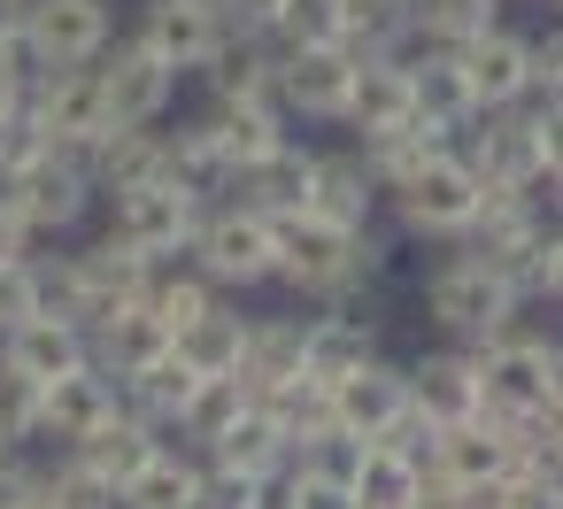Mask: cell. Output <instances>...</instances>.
Instances as JSON below:
<instances>
[{
    "label": "cell",
    "instance_id": "1",
    "mask_svg": "<svg viewBox=\"0 0 563 509\" xmlns=\"http://www.w3.org/2000/svg\"><path fill=\"white\" fill-rule=\"evenodd\" d=\"M371 270H378L371 224L363 232H340V224H317V217H286L278 224V270L271 278H286L301 294H324V301H347L355 286H371Z\"/></svg>",
    "mask_w": 563,
    "mask_h": 509
},
{
    "label": "cell",
    "instance_id": "2",
    "mask_svg": "<svg viewBox=\"0 0 563 509\" xmlns=\"http://www.w3.org/2000/svg\"><path fill=\"white\" fill-rule=\"evenodd\" d=\"M471 370H478V409H486V417L555 409V386H563L555 340H532V332H494V340H478V347H471Z\"/></svg>",
    "mask_w": 563,
    "mask_h": 509
},
{
    "label": "cell",
    "instance_id": "3",
    "mask_svg": "<svg viewBox=\"0 0 563 509\" xmlns=\"http://www.w3.org/2000/svg\"><path fill=\"white\" fill-rule=\"evenodd\" d=\"M324 394H332V432H347V440H386V447H409V455H417V440H432V424L409 409V378L378 355L355 363L347 378H332Z\"/></svg>",
    "mask_w": 563,
    "mask_h": 509
},
{
    "label": "cell",
    "instance_id": "4",
    "mask_svg": "<svg viewBox=\"0 0 563 509\" xmlns=\"http://www.w3.org/2000/svg\"><path fill=\"white\" fill-rule=\"evenodd\" d=\"M186 255L201 263L209 286H255V278L278 270V224H271L263 209H247V201H232V209H201Z\"/></svg>",
    "mask_w": 563,
    "mask_h": 509
},
{
    "label": "cell",
    "instance_id": "5",
    "mask_svg": "<svg viewBox=\"0 0 563 509\" xmlns=\"http://www.w3.org/2000/svg\"><path fill=\"white\" fill-rule=\"evenodd\" d=\"M478 193H486V178L471 170V155L440 147L432 163H417V170L394 186V209H401V224L424 232V240H463L471 217H478Z\"/></svg>",
    "mask_w": 563,
    "mask_h": 509
},
{
    "label": "cell",
    "instance_id": "6",
    "mask_svg": "<svg viewBox=\"0 0 563 509\" xmlns=\"http://www.w3.org/2000/svg\"><path fill=\"white\" fill-rule=\"evenodd\" d=\"M424 309H432V324H448L455 340H494V332H509L517 294H509V278H501L486 255H455V263L432 270Z\"/></svg>",
    "mask_w": 563,
    "mask_h": 509
},
{
    "label": "cell",
    "instance_id": "7",
    "mask_svg": "<svg viewBox=\"0 0 563 509\" xmlns=\"http://www.w3.org/2000/svg\"><path fill=\"white\" fill-rule=\"evenodd\" d=\"M24 117L40 124L47 147L86 155V147L109 132V109H101V78H93V63H78V70H32V78H24Z\"/></svg>",
    "mask_w": 563,
    "mask_h": 509
},
{
    "label": "cell",
    "instance_id": "8",
    "mask_svg": "<svg viewBox=\"0 0 563 509\" xmlns=\"http://www.w3.org/2000/svg\"><path fill=\"white\" fill-rule=\"evenodd\" d=\"M0 186H9V201L24 209L32 232H70V224L93 209V170H86V155H70V147H40L16 178H0Z\"/></svg>",
    "mask_w": 563,
    "mask_h": 509
},
{
    "label": "cell",
    "instance_id": "9",
    "mask_svg": "<svg viewBox=\"0 0 563 509\" xmlns=\"http://www.w3.org/2000/svg\"><path fill=\"white\" fill-rule=\"evenodd\" d=\"M194 224H201V193H186L178 178H147V186H124L117 193V240L140 247L147 263L186 255Z\"/></svg>",
    "mask_w": 563,
    "mask_h": 509
},
{
    "label": "cell",
    "instance_id": "10",
    "mask_svg": "<svg viewBox=\"0 0 563 509\" xmlns=\"http://www.w3.org/2000/svg\"><path fill=\"white\" fill-rule=\"evenodd\" d=\"M16 40H24L32 70H78V63H101L109 9H101V0H32Z\"/></svg>",
    "mask_w": 563,
    "mask_h": 509
},
{
    "label": "cell",
    "instance_id": "11",
    "mask_svg": "<svg viewBox=\"0 0 563 509\" xmlns=\"http://www.w3.org/2000/svg\"><path fill=\"white\" fill-rule=\"evenodd\" d=\"M417 463H432L440 478H455L471 501L478 494H494L501 478H509V432H501V417H455V424H432V440H424V455Z\"/></svg>",
    "mask_w": 563,
    "mask_h": 509
},
{
    "label": "cell",
    "instance_id": "12",
    "mask_svg": "<svg viewBox=\"0 0 563 509\" xmlns=\"http://www.w3.org/2000/svg\"><path fill=\"white\" fill-rule=\"evenodd\" d=\"M101 55H109V47H101ZM93 78H101L109 132H124V124H163V109H170V93H178V70H170L163 55H147L140 40H132V47H117Z\"/></svg>",
    "mask_w": 563,
    "mask_h": 509
},
{
    "label": "cell",
    "instance_id": "13",
    "mask_svg": "<svg viewBox=\"0 0 563 509\" xmlns=\"http://www.w3.org/2000/svg\"><path fill=\"white\" fill-rule=\"evenodd\" d=\"M355 63H363V55H347L340 40H324V47H286V55H271V93H278V109H301V117H340Z\"/></svg>",
    "mask_w": 563,
    "mask_h": 509
},
{
    "label": "cell",
    "instance_id": "14",
    "mask_svg": "<svg viewBox=\"0 0 563 509\" xmlns=\"http://www.w3.org/2000/svg\"><path fill=\"white\" fill-rule=\"evenodd\" d=\"M224 40H232V24H224L217 0H155L147 24H140V47L163 55L170 70H201Z\"/></svg>",
    "mask_w": 563,
    "mask_h": 509
},
{
    "label": "cell",
    "instance_id": "15",
    "mask_svg": "<svg viewBox=\"0 0 563 509\" xmlns=\"http://www.w3.org/2000/svg\"><path fill=\"white\" fill-rule=\"evenodd\" d=\"M70 270H78V294H86V332H93L101 317L132 309V301L147 294V278H155V263H147L140 247H124L117 232H109V240H93L86 255H70Z\"/></svg>",
    "mask_w": 563,
    "mask_h": 509
},
{
    "label": "cell",
    "instance_id": "16",
    "mask_svg": "<svg viewBox=\"0 0 563 509\" xmlns=\"http://www.w3.org/2000/svg\"><path fill=\"white\" fill-rule=\"evenodd\" d=\"M93 347H86V332L70 324V317H47V309H32L24 324H9L0 332V363L9 370H24L32 386H47V378H63V370H78Z\"/></svg>",
    "mask_w": 563,
    "mask_h": 509
},
{
    "label": "cell",
    "instance_id": "17",
    "mask_svg": "<svg viewBox=\"0 0 563 509\" xmlns=\"http://www.w3.org/2000/svg\"><path fill=\"white\" fill-rule=\"evenodd\" d=\"M309 170H317V155H309V147H294V140H278L271 155H255L247 170H232V186H240V201H247V209H263L271 224H286V217H301V209H309Z\"/></svg>",
    "mask_w": 563,
    "mask_h": 509
},
{
    "label": "cell",
    "instance_id": "18",
    "mask_svg": "<svg viewBox=\"0 0 563 509\" xmlns=\"http://www.w3.org/2000/svg\"><path fill=\"white\" fill-rule=\"evenodd\" d=\"M109 409H117V378H109L93 355H86L78 370H63V378L40 386V432H55V440H86Z\"/></svg>",
    "mask_w": 563,
    "mask_h": 509
},
{
    "label": "cell",
    "instance_id": "19",
    "mask_svg": "<svg viewBox=\"0 0 563 509\" xmlns=\"http://www.w3.org/2000/svg\"><path fill=\"white\" fill-rule=\"evenodd\" d=\"M455 63H463V86H471L478 117H486V109H509V101L525 93V40L501 32V24H486L478 40H463Z\"/></svg>",
    "mask_w": 563,
    "mask_h": 509
},
{
    "label": "cell",
    "instance_id": "20",
    "mask_svg": "<svg viewBox=\"0 0 563 509\" xmlns=\"http://www.w3.org/2000/svg\"><path fill=\"white\" fill-rule=\"evenodd\" d=\"M401 70H409V117H417V124H432V132H463V124L478 117V101H471V86H463L455 47H432V55L401 63Z\"/></svg>",
    "mask_w": 563,
    "mask_h": 509
},
{
    "label": "cell",
    "instance_id": "21",
    "mask_svg": "<svg viewBox=\"0 0 563 509\" xmlns=\"http://www.w3.org/2000/svg\"><path fill=\"white\" fill-rule=\"evenodd\" d=\"M371 209H378V178L363 170V155H317V170H309V209H301V217L340 224V232H363Z\"/></svg>",
    "mask_w": 563,
    "mask_h": 509
},
{
    "label": "cell",
    "instance_id": "22",
    "mask_svg": "<svg viewBox=\"0 0 563 509\" xmlns=\"http://www.w3.org/2000/svg\"><path fill=\"white\" fill-rule=\"evenodd\" d=\"M163 155H170V132H155V124L101 132V140L86 147L93 193H124V186H147V178H163Z\"/></svg>",
    "mask_w": 563,
    "mask_h": 509
},
{
    "label": "cell",
    "instance_id": "23",
    "mask_svg": "<svg viewBox=\"0 0 563 509\" xmlns=\"http://www.w3.org/2000/svg\"><path fill=\"white\" fill-rule=\"evenodd\" d=\"M155 447H163V440H155V424H147L140 409H109L86 440H70V455H78L86 471H101L117 494H124V478H140V463H147Z\"/></svg>",
    "mask_w": 563,
    "mask_h": 509
},
{
    "label": "cell",
    "instance_id": "24",
    "mask_svg": "<svg viewBox=\"0 0 563 509\" xmlns=\"http://www.w3.org/2000/svg\"><path fill=\"white\" fill-rule=\"evenodd\" d=\"M340 117L371 140V132H394V124H409V70L394 63V55H363L355 63V78H347V101H340Z\"/></svg>",
    "mask_w": 563,
    "mask_h": 509
},
{
    "label": "cell",
    "instance_id": "25",
    "mask_svg": "<svg viewBox=\"0 0 563 509\" xmlns=\"http://www.w3.org/2000/svg\"><path fill=\"white\" fill-rule=\"evenodd\" d=\"M401 378H409V409H417L424 424L478 417V370H471V355L440 347V355H424V363H417V370H401Z\"/></svg>",
    "mask_w": 563,
    "mask_h": 509
},
{
    "label": "cell",
    "instance_id": "26",
    "mask_svg": "<svg viewBox=\"0 0 563 509\" xmlns=\"http://www.w3.org/2000/svg\"><path fill=\"white\" fill-rule=\"evenodd\" d=\"M371 355H378L371 347V317H355V309H332V317H309L301 324V378H317V386L347 378Z\"/></svg>",
    "mask_w": 563,
    "mask_h": 509
},
{
    "label": "cell",
    "instance_id": "27",
    "mask_svg": "<svg viewBox=\"0 0 563 509\" xmlns=\"http://www.w3.org/2000/svg\"><path fill=\"white\" fill-rule=\"evenodd\" d=\"M209 463H232V471H255V478H278L294 463V440L278 432V417L263 401H247L217 440H209Z\"/></svg>",
    "mask_w": 563,
    "mask_h": 509
},
{
    "label": "cell",
    "instance_id": "28",
    "mask_svg": "<svg viewBox=\"0 0 563 509\" xmlns=\"http://www.w3.org/2000/svg\"><path fill=\"white\" fill-rule=\"evenodd\" d=\"M201 132L217 140V155H224L232 170H247L255 155H271V147L286 140V124H278V101H217V109L201 117Z\"/></svg>",
    "mask_w": 563,
    "mask_h": 509
},
{
    "label": "cell",
    "instance_id": "29",
    "mask_svg": "<svg viewBox=\"0 0 563 509\" xmlns=\"http://www.w3.org/2000/svg\"><path fill=\"white\" fill-rule=\"evenodd\" d=\"M486 263L509 278L517 301H555V294H563V240L548 232V217H540L532 232H517V240H509L501 255H486Z\"/></svg>",
    "mask_w": 563,
    "mask_h": 509
},
{
    "label": "cell",
    "instance_id": "30",
    "mask_svg": "<svg viewBox=\"0 0 563 509\" xmlns=\"http://www.w3.org/2000/svg\"><path fill=\"white\" fill-rule=\"evenodd\" d=\"M417 478H424V463H417L409 447L363 440V455H355V471H347V494H355V509H409V501H417Z\"/></svg>",
    "mask_w": 563,
    "mask_h": 509
},
{
    "label": "cell",
    "instance_id": "31",
    "mask_svg": "<svg viewBox=\"0 0 563 509\" xmlns=\"http://www.w3.org/2000/svg\"><path fill=\"white\" fill-rule=\"evenodd\" d=\"M232 370L247 378V394H263V386L294 378V370H301V324H294V317L247 324V340H240V363H232Z\"/></svg>",
    "mask_w": 563,
    "mask_h": 509
},
{
    "label": "cell",
    "instance_id": "32",
    "mask_svg": "<svg viewBox=\"0 0 563 509\" xmlns=\"http://www.w3.org/2000/svg\"><path fill=\"white\" fill-rule=\"evenodd\" d=\"M194 486H201V463H186L178 447H155L140 478H124L117 509H194Z\"/></svg>",
    "mask_w": 563,
    "mask_h": 509
},
{
    "label": "cell",
    "instance_id": "33",
    "mask_svg": "<svg viewBox=\"0 0 563 509\" xmlns=\"http://www.w3.org/2000/svg\"><path fill=\"white\" fill-rule=\"evenodd\" d=\"M247 401H255V394H247V378H240V370H209V378H194V394H186V409H178V432L209 447V440H217Z\"/></svg>",
    "mask_w": 563,
    "mask_h": 509
},
{
    "label": "cell",
    "instance_id": "34",
    "mask_svg": "<svg viewBox=\"0 0 563 509\" xmlns=\"http://www.w3.org/2000/svg\"><path fill=\"white\" fill-rule=\"evenodd\" d=\"M201 70H209L217 101H278V93H271V55H263V40H240V32H232Z\"/></svg>",
    "mask_w": 563,
    "mask_h": 509
},
{
    "label": "cell",
    "instance_id": "35",
    "mask_svg": "<svg viewBox=\"0 0 563 509\" xmlns=\"http://www.w3.org/2000/svg\"><path fill=\"white\" fill-rule=\"evenodd\" d=\"M240 340H247V324H240L232 309H217V301H209V309H201L170 347H178V363H186V370H201V378H209V370H232V363H240Z\"/></svg>",
    "mask_w": 563,
    "mask_h": 509
},
{
    "label": "cell",
    "instance_id": "36",
    "mask_svg": "<svg viewBox=\"0 0 563 509\" xmlns=\"http://www.w3.org/2000/svg\"><path fill=\"white\" fill-rule=\"evenodd\" d=\"M409 32V0H340V47L347 55H394Z\"/></svg>",
    "mask_w": 563,
    "mask_h": 509
},
{
    "label": "cell",
    "instance_id": "37",
    "mask_svg": "<svg viewBox=\"0 0 563 509\" xmlns=\"http://www.w3.org/2000/svg\"><path fill=\"white\" fill-rule=\"evenodd\" d=\"M501 16V0H409V32H424L432 47H463Z\"/></svg>",
    "mask_w": 563,
    "mask_h": 509
},
{
    "label": "cell",
    "instance_id": "38",
    "mask_svg": "<svg viewBox=\"0 0 563 509\" xmlns=\"http://www.w3.org/2000/svg\"><path fill=\"white\" fill-rule=\"evenodd\" d=\"M194 509H278V478H255V471L209 463L201 486H194Z\"/></svg>",
    "mask_w": 563,
    "mask_h": 509
},
{
    "label": "cell",
    "instance_id": "39",
    "mask_svg": "<svg viewBox=\"0 0 563 509\" xmlns=\"http://www.w3.org/2000/svg\"><path fill=\"white\" fill-rule=\"evenodd\" d=\"M209 301H217V294H209V278H186V270H178V278H147V294H140V309H147L170 340H178Z\"/></svg>",
    "mask_w": 563,
    "mask_h": 509
},
{
    "label": "cell",
    "instance_id": "40",
    "mask_svg": "<svg viewBox=\"0 0 563 509\" xmlns=\"http://www.w3.org/2000/svg\"><path fill=\"white\" fill-rule=\"evenodd\" d=\"M40 501H47V509H117V486L70 455V463L40 471Z\"/></svg>",
    "mask_w": 563,
    "mask_h": 509
},
{
    "label": "cell",
    "instance_id": "41",
    "mask_svg": "<svg viewBox=\"0 0 563 509\" xmlns=\"http://www.w3.org/2000/svg\"><path fill=\"white\" fill-rule=\"evenodd\" d=\"M271 40L278 47H324V40H340V0H278Z\"/></svg>",
    "mask_w": 563,
    "mask_h": 509
},
{
    "label": "cell",
    "instance_id": "42",
    "mask_svg": "<svg viewBox=\"0 0 563 509\" xmlns=\"http://www.w3.org/2000/svg\"><path fill=\"white\" fill-rule=\"evenodd\" d=\"M24 440H40V386L0 363V447H24Z\"/></svg>",
    "mask_w": 563,
    "mask_h": 509
},
{
    "label": "cell",
    "instance_id": "43",
    "mask_svg": "<svg viewBox=\"0 0 563 509\" xmlns=\"http://www.w3.org/2000/svg\"><path fill=\"white\" fill-rule=\"evenodd\" d=\"M494 501H501V509H563V494H555V471H548V463H509V478L494 486Z\"/></svg>",
    "mask_w": 563,
    "mask_h": 509
},
{
    "label": "cell",
    "instance_id": "44",
    "mask_svg": "<svg viewBox=\"0 0 563 509\" xmlns=\"http://www.w3.org/2000/svg\"><path fill=\"white\" fill-rule=\"evenodd\" d=\"M32 309H40L32 263H24V255H9V263H0V332H9V324H24Z\"/></svg>",
    "mask_w": 563,
    "mask_h": 509
},
{
    "label": "cell",
    "instance_id": "45",
    "mask_svg": "<svg viewBox=\"0 0 563 509\" xmlns=\"http://www.w3.org/2000/svg\"><path fill=\"white\" fill-rule=\"evenodd\" d=\"M47 140H40V124L24 117V109H9V117H0V178H16L32 155H40Z\"/></svg>",
    "mask_w": 563,
    "mask_h": 509
},
{
    "label": "cell",
    "instance_id": "46",
    "mask_svg": "<svg viewBox=\"0 0 563 509\" xmlns=\"http://www.w3.org/2000/svg\"><path fill=\"white\" fill-rule=\"evenodd\" d=\"M24 78H32L24 40H0V117H9V109H24Z\"/></svg>",
    "mask_w": 563,
    "mask_h": 509
},
{
    "label": "cell",
    "instance_id": "47",
    "mask_svg": "<svg viewBox=\"0 0 563 509\" xmlns=\"http://www.w3.org/2000/svg\"><path fill=\"white\" fill-rule=\"evenodd\" d=\"M217 9L240 40H271V24H278V0H217Z\"/></svg>",
    "mask_w": 563,
    "mask_h": 509
},
{
    "label": "cell",
    "instance_id": "48",
    "mask_svg": "<svg viewBox=\"0 0 563 509\" xmlns=\"http://www.w3.org/2000/svg\"><path fill=\"white\" fill-rule=\"evenodd\" d=\"M24 247H32V224H24V209L9 201V186H0V263L24 255Z\"/></svg>",
    "mask_w": 563,
    "mask_h": 509
},
{
    "label": "cell",
    "instance_id": "49",
    "mask_svg": "<svg viewBox=\"0 0 563 509\" xmlns=\"http://www.w3.org/2000/svg\"><path fill=\"white\" fill-rule=\"evenodd\" d=\"M24 9H32V0H0V40H16V32H24Z\"/></svg>",
    "mask_w": 563,
    "mask_h": 509
},
{
    "label": "cell",
    "instance_id": "50",
    "mask_svg": "<svg viewBox=\"0 0 563 509\" xmlns=\"http://www.w3.org/2000/svg\"><path fill=\"white\" fill-rule=\"evenodd\" d=\"M471 509H501V501H494V494H478V501H471Z\"/></svg>",
    "mask_w": 563,
    "mask_h": 509
},
{
    "label": "cell",
    "instance_id": "51",
    "mask_svg": "<svg viewBox=\"0 0 563 509\" xmlns=\"http://www.w3.org/2000/svg\"><path fill=\"white\" fill-rule=\"evenodd\" d=\"M32 509H47V501H32Z\"/></svg>",
    "mask_w": 563,
    "mask_h": 509
},
{
    "label": "cell",
    "instance_id": "52",
    "mask_svg": "<svg viewBox=\"0 0 563 509\" xmlns=\"http://www.w3.org/2000/svg\"><path fill=\"white\" fill-rule=\"evenodd\" d=\"M0 455H9V447H0Z\"/></svg>",
    "mask_w": 563,
    "mask_h": 509
}]
</instances>
